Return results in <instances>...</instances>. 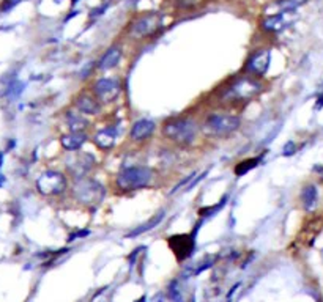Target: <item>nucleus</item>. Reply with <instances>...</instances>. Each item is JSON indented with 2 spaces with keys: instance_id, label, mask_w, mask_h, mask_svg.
<instances>
[{
  "instance_id": "obj_31",
  "label": "nucleus",
  "mask_w": 323,
  "mask_h": 302,
  "mask_svg": "<svg viewBox=\"0 0 323 302\" xmlns=\"http://www.w3.org/2000/svg\"><path fill=\"white\" fill-rule=\"evenodd\" d=\"M145 300H147V297H145V296H142L140 299H137V300H134V302H145Z\"/></svg>"
},
{
  "instance_id": "obj_8",
  "label": "nucleus",
  "mask_w": 323,
  "mask_h": 302,
  "mask_svg": "<svg viewBox=\"0 0 323 302\" xmlns=\"http://www.w3.org/2000/svg\"><path fill=\"white\" fill-rule=\"evenodd\" d=\"M161 26H163V16L159 13H147L131 22L130 35L142 40V38L153 36L161 29Z\"/></svg>"
},
{
  "instance_id": "obj_18",
  "label": "nucleus",
  "mask_w": 323,
  "mask_h": 302,
  "mask_svg": "<svg viewBox=\"0 0 323 302\" xmlns=\"http://www.w3.org/2000/svg\"><path fill=\"white\" fill-rule=\"evenodd\" d=\"M65 121H66V126L69 128V132H84L88 128V121L85 120L82 113L66 112Z\"/></svg>"
},
{
  "instance_id": "obj_23",
  "label": "nucleus",
  "mask_w": 323,
  "mask_h": 302,
  "mask_svg": "<svg viewBox=\"0 0 323 302\" xmlns=\"http://www.w3.org/2000/svg\"><path fill=\"white\" fill-rule=\"evenodd\" d=\"M227 198H229V195H226L224 198H221V202L218 203V205H214V206H207V208H202V210L199 211V214L202 216V217H210V216H214L216 214L222 206H226V203H227Z\"/></svg>"
},
{
  "instance_id": "obj_9",
  "label": "nucleus",
  "mask_w": 323,
  "mask_h": 302,
  "mask_svg": "<svg viewBox=\"0 0 323 302\" xmlns=\"http://www.w3.org/2000/svg\"><path fill=\"white\" fill-rule=\"evenodd\" d=\"M271 62V52L270 49H257L247 57L244 63V72L249 78H262L266 74Z\"/></svg>"
},
{
  "instance_id": "obj_2",
  "label": "nucleus",
  "mask_w": 323,
  "mask_h": 302,
  "mask_svg": "<svg viewBox=\"0 0 323 302\" xmlns=\"http://www.w3.org/2000/svg\"><path fill=\"white\" fill-rule=\"evenodd\" d=\"M197 134H199V124L188 117L170 118L163 124V136L167 140L182 146L191 145L195 140Z\"/></svg>"
},
{
  "instance_id": "obj_21",
  "label": "nucleus",
  "mask_w": 323,
  "mask_h": 302,
  "mask_svg": "<svg viewBox=\"0 0 323 302\" xmlns=\"http://www.w3.org/2000/svg\"><path fill=\"white\" fill-rule=\"evenodd\" d=\"M262 159H263L262 156H257V158H249V159L241 161L240 164L235 165V170H233V172H235V177H244L246 173L251 172V170H254L262 162Z\"/></svg>"
},
{
  "instance_id": "obj_1",
  "label": "nucleus",
  "mask_w": 323,
  "mask_h": 302,
  "mask_svg": "<svg viewBox=\"0 0 323 302\" xmlns=\"http://www.w3.org/2000/svg\"><path fill=\"white\" fill-rule=\"evenodd\" d=\"M155 180V170L145 165H133L121 168L115 177V187L121 192H131L147 187Z\"/></svg>"
},
{
  "instance_id": "obj_16",
  "label": "nucleus",
  "mask_w": 323,
  "mask_h": 302,
  "mask_svg": "<svg viewBox=\"0 0 323 302\" xmlns=\"http://www.w3.org/2000/svg\"><path fill=\"white\" fill-rule=\"evenodd\" d=\"M121 59V49L118 46H112L106 51V54L101 57V60L98 62V69L100 71H109L115 68L120 63Z\"/></svg>"
},
{
  "instance_id": "obj_30",
  "label": "nucleus",
  "mask_w": 323,
  "mask_h": 302,
  "mask_svg": "<svg viewBox=\"0 0 323 302\" xmlns=\"http://www.w3.org/2000/svg\"><path fill=\"white\" fill-rule=\"evenodd\" d=\"M317 107H323V96L318 98V103H317Z\"/></svg>"
},
{
  "instance_id": "obj_33",
  "label": "nucleus",
  "mask_w": 323,
  "mask_h": 302,
  "mask_svg": "<svg viewBox=\"0 0 323 302\" xmlns=\"http://www.w3.org/2000/svg\"><path fill=\"white\" fill-rule=\"evenodd\" d=\"M133 2H134V4H137V2H139V0H133Z\"/></svg>"
},
{
  "instance_id": "obj_12",
  "label": "nucleus",
  "mask_w": 323,
  "mask_h": 302,
  "mask_svg": "<svg viewBox=\"0 0 323 302\" xmlns=\"http://www.w3.org/2000/svg\"><path fill=\"white\" fill-rule=\"evenodd\" d=\"M155 131H156L155 121H152L148 118H142V120H137L136 123H133L131 129H130V139L133 142L147 140L148 137L153 136Z\"/></svg>"
},
{
  "instance_id": "obj_29",
  "label": "nucleus",
  "mask_w": 323,
  "mask_h": 302,
  "mask_svg": "<svg viewBox=\"0 0 323 302\" xmlns=\"http://www.w3.org/2000/svg\"><path fill=\"white\" fill-rule=\"evenodd\" d=\"M107 10V5H103V7H100V8H95V10H92V13H90V17H96V16H101L104 11Z\"/></svg>"
},
{
  "instance_id": "obj_32",
  "label": "nucleus",
  "mask_w": 323,
  "mask_h": 302,
  "mask_svg": "<svg viewBox=\"0 0 323 302\" xmlns=\"http://www.w3.org/2000/svg\"><path fill=\"white\" fill-rule=\"evenodd\" d=\"M79 2V0H71V5H76Z\"/></svg>"
},
{
  "instance_id": "obj_15",
  "label": "nucleus",
  "mask_w": 323,
  "mask_h": 302,
  "mask_svg": "<svg viewBox=\"0 0 323 302\" xmlns=\"http://www.w3.org/2000/svg\"><path fill=\"white\" fill-rule=\"evenodd\" d=\"M87 140H88V136L85 132H68V134L60 137V145L66 151H78L84 146Z\"/></svg>"
},
{
  "instance_id": "obj_20",
  "label": "nucleus",
  "mask_w": 323,
  "mask_h": 302,
  "mask_svg": "<svg viewBox=\"0 0 323 302\" xmlns=\"http://www.w3.org/2000/svg\"><path fill=\"white\" fill-rule=\"evenodd\" d=\"M260 27L265 32H279L284 27V13L266 16L263 21L260 22Z\"/></svg>"
},
{
  "instance_id": "obj_4",
  "label": "nucleus",
  "mask_w": 323,
  "mask_h": 302,
  "mask_svg": "<svg viewBox=\"0 0 323 302\" xmlns=\"http://www.w3.org/2000/svg\"><path fill=\"white\" fill-rule=\"evenodd\" d=\"M71 195H73V198L78 203L87 208H95L103 202L106 195V189L100 181L90 177H84L74 180L73 187H71Z\"/></svg>"
},
{
  "instance_id": "obj_13",
  "label": "nucleus",
  "mask_w": 323,
  "mask_h": 302,
  "mask_svg": "<svg viewBox=\"0 0 323 302\" xmlns=\"http://www.w3.org/2000/svg\"><path fill=\"white\" fill-rule=\"evenodd\" d=\"M74 107L79 110V113H82V115H98L101 112V106L96 101V98L88 93L78 94L74 98Z\"/></svg>"
},
{
  "instance_id": "obj_3",
  "label": "nucleus",
  "mask_w": 323,
  "mask_h": 302,
  "mask_svg": "<svg viewBox=\"0 0 323 302\" xmlns=\"http://www.w3.org/2000/svg\"><path fill=\"white\" fill-rule=\"evenodd\" d=\"M260 91H262L260 82H257L254 78L244 76V78H238L233 82H230L222 90V94L219 96V99L222 103H232V104L247 103L253 98H256Z\"/></svg>"
},
{
  "instance_id": "obj_28",
  "label": "nucleus",
  "mask_w": 323,
  "mask_h": 302,
  "mask_svg": "<svg viewBox=\"0 0 323 302\" xmlns=\"http://www.w3.org/2000/svg\"><path fill=\"white\" fill-rule=\"evenodd\" d=\"M178 5L183 7V8H191V7H195L201 4V0H177Z\"/></svg>"
},
{
  "instance_id": "obj_19",
  "label": "nucleus",
  "mask_w": 323,
  "mask_h": 302,
  "mask_svg": "<svg viewBox=\"0 0 323 302\" xmlns=\"http://www.w3.org/2000/svg\"><path fill=\"white\" fill-rule=\"evenodd\" d=\"M317 197H318L317 187L314 184H309L304 187L301 191V202H303L304 210H308V211L314 210V206L317 205Z\"/></svg>"
},
{
  "instance_id": "obj_34",
  "label": "nucleus",
  "mask_w": 323,
  "mask_h": 302,
  "mask_svg": "<svg viewBox=\"0 0 323 302\" xmlns=\"http://www.w3.org/2000/svg\"><path fill=\"white\" fill-rule=\"evenodd\" d=\"M192 302H194V300H192Z\"/></svg>"
},
{
  "instance_id": "obj_6",
  "label": "nucleus",
  "mask_w": 323,
  "mask_h": 302,
  "mask_svg": "<svg viewBox=\"0 0 323 302\" xmlns=\"http://www.w3.org/2000/svg\"><path fill=\"white\" fill-rule=\"evenodd\" d=\"M68 180L59 170H46L37 180V191L44 197H57L65 194Z\"/></svg>"
},
{
  "instance_id": "obj_17",
  "label": "nucleus",
  "mask_w": 323,
  "mask_h": 302,
  "mask_svg": "<svg viewBox=\"0 0 323 302\" xmlns=\"http://www.w3.org/2000/svg\"><path fill=\"white\" fill-rule=\"evenodd\" d=\"M164 217H166V213L164 211H159V213H156L148 222H145V223H142V225H139L137 229H134L133 232H130L128 235H127V238L128 239H131V238H136V236H140L142 233H145V232H150V230H153L155 226H158L161 222L164 220Z\"/></svg>"
},
{
  "instance_id": "obj_7",
  "label": "nucleus",
  "mask_w": 323,
  "mask_h": 302,
  "mask_svg": "<svg viewBox=\"0 0 323 302\" xmlns=\"http://www.w3.org/2000/svg\"><path fill=\"white\" fill-rule=\"evenodd\" d=\"M201 230V223H197L194 226V230L191 233H183V235H175L169 238V247L172 249V252L175 254L178 261H185L189 260L194 255L195 250V236L197 232Z\"/></svg>"
},
{
  "instance_id": "obj_22",
  "label": "nucleus",
  "mask_w": 323,
  "mask_h": 302,
  "mask_svg": "<svg viewBox=\"0 0 323 302\" xmlns=\"http://www.w3.org/2000/svg\"><path fill=\"white\" fill-rule=\"evenodd\" d=\"M216 261V257H205L201 263H197L195 264V268L191 271V274L192 275H199V274H202L204 271H207V269H210L211 266H213V263Z\"/></svg>"
},
{
  "instance_id": "obj_5",
  "label": "nucleus",
  "mask_w": 323,
  "mask_h": 302,
  "mask_svg": "<svg viewBox=\"0 0 323 302\" xmlns=\"http://www.w3.org/2000/svg\"><path fill=\"white\" fill-rule=\"evenodd\" d=\"M241 124V118L233 113H210L201 129L208 137H226L235 132Z\"/></svg>"
},
{
  "instance_id": "obj_24",
  "label": "nucleus",
  "mask_w": 323,
  "mask_h": 302,
  "mask_svg": "<svg viewBox=\"0 0 323 302\" xmlns=\"http://www.w3.org/2000/svg\"><path fill=\"white\" fill-rule=\"evenodd\" d=\"M169 299L172 302H183V296L178 290V280H173L169 285Z\"/></svg>"
},
{
  "instance_id": "obj_14",
  "label": "nucleus",
  "mask_w": 323,
  "mask_h": 302,
  "mask_svg": "<svg viewBox=\"0 0 323 302\" xmlns=\"http://www.w3.org/2000/svg\"><path fill=\"white\" fill-rule=\"evenodd\" d=\"M93 142L103 151L111 149L115 145V142H117V129L114 126H107V128L98 131L95 134V137H93Z\"/></svg>"
},
{
  "instance_id": "obj_25",
  "label": "nucleus",
  "mask_w": 323,
  "mask_h": 302,
  "mask_svg": "<svg viewBox=\"0 0 323 302\" xmlns=\"http://www.w3.org/2000/svg\"><path fill=\"white\" fill-rule=\"evenodd\" d=\"M22 2V0H4L2 5H0V11L2 13H8L11 11L16 5H19Z\"/></svg>"
},
{
  "instance_id": "obj_27",
  "label": "nucleus",
  "mask_w": 323,
  "mask_h": 302,
  "mask_svg": "<svg viewBox=\"0 0 323 302\" xmlns=\"http://www.w3.org/2000/svg\"><path fill=\"white\" fill-rule=\"evenodd\" d=\"M295 151H296L295 143H293V142H287V143L284 145L282 155H284V156H292V155H295Z\"/></svg>"
},
{
  "instance_id": "obj_11",
  "label": "nucleus",
  "mask_w": 323,
  "mask_h": 302,
  "mask_svg": "<svg viewBox=\"0 0 323 302\" xmlns=\"http://www.w3.org/2000/svg\"><path fill=\"white\" fill-rule=\"evenodd\" d=\"M96 161L92 155L88 153H79L74 158H71L69 161H66V167L69 170V173L73 175L74 180L78 178H84L88 175V172L95 167Z\"/></svg>"
},
{
  "instance_id": "obj_26",
  "label": "nucleus",
  "mask_w": 323,
  "mask_h": 302,
  "mask_svg": "<svg viewBox=\"0 0 323 302\" xmlns=\"http://www.w3.org/2000/svg\"><path fill=\"white\" fill-rule=\"evenodd\" d=\"M90 235V230H85V229H82V230H76V232H73L69 236H68V241L71 242V241H76V239H81V238H85V236H88Z\"/></svg>"
},
{
  "instance_id": "obj_10",
  "label": "nucleus",
  "mask_w": 323,
  "mask_h": 302,
  "mask_svg": "<svg viewBox=\"0 0 323 302\" xmlns=\"http://www.w3.org/2000/svg\"><path fill=\"white\" fill-rule=\"evenodd\" d=\"M120 91H121V85L118 79L115 78H103V79H98L92 85L93 96L96 98L98 103H103V104L115 101L118 98Z\"/></svg>"
}]
</instances>
